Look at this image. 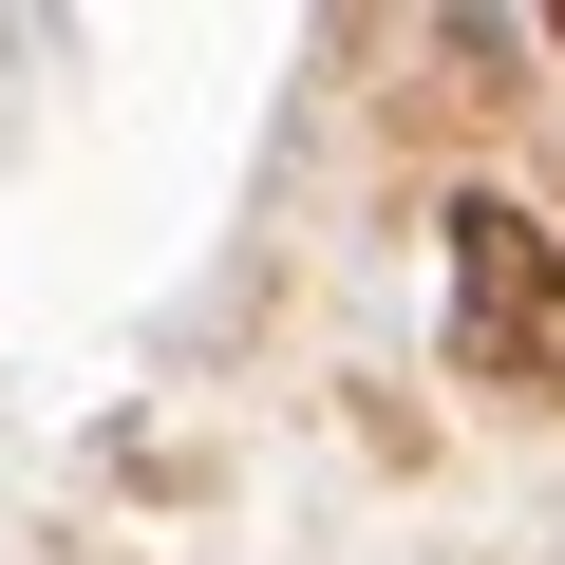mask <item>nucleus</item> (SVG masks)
Wrapping results in <instances>:
<instances>
[{
    "instance_id": "f257e3e1",
    "label": "nucleus",
    "mask_w": 565,
    "mask_h": 565,
    "mask_svg": "<svg viewBox=\"0 0 565 565\" xmlns=\"http://www.w3.org/2000/svg\"><path fill=\"white\" fill-rule=\"evenodd\" d=\"M452 359L471 377H565V245L527 207H452Z\"/></svg>"
}]
</instances>
